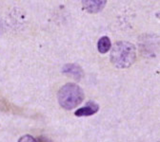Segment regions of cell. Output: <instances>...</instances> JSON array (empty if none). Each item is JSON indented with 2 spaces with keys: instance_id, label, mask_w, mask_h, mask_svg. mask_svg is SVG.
I'll list each match as a JSON object with an SVG mask.
<instances>
[{
  "instance_id": "6da1fadb",
  "label": "cell",
  "mask_w": 160,
  "mask_h": 142,
  "mask_svg": "<svg viewBox=\"0 0 160 142\" xmlns=\"http://www.w3.org/2000/svg\"><path fill=\"white\" fill-rule=\"evenodd\" d=\"M135 57V47L129 42H117L111 50V62L118 68L131 66L134 63Z\"/></svg>"
},
{
  "instance_id": "7a4b0ae2",
  "label": "cell",
  "mask_w": 160,
  "mask_h": 142,
  "mask_svg": "<svg viewBox=\"0 0 160 142\" xmlns=\"http://www.w3.org/2000/svg\"><path fill=\"white\" fill-rule=\"evenodd\" d=\"M60 106L66 110H71L79 105L84 99V92L74 84H67L60 88L57 94Z\"/></svg>"
},
{
  "instance_id": "3957f363",
  "label": "cell",
  "mask_w": 160,
  "mask_h": 142,
  "mask_svg": "<svg viewBox=\"0 0 160 142\" xmlns=\"http://www.w3.org/2000/svg\"><path fill=\"white\" fill-rule=\"evenodd\" d=\"M98 109H99V105L96 103H94V101L90 100V101H88V103H86L85 106L77 109L74 112V115L76 117H88V116H92L95 113H97Z\"/></svg>"
},
{
  "instance_id": "277c9868",
  "label": "cell",
  "mask_w": 160,
  "mask_h": 142,
  "mask_svg": "<svg viewBox=\"0 0 160 142\" xmlns=\"http://www.w3.org/2000/svg\"><path fill=\"white\" fill-rule=\"evenodd\" d=\"M82 4L84 10H86L88 12L94 13L100 11L105 7L106 1L105 0L104 1L102 0H87V1H82Z\"/></svg>"
},
{
  "instance_id": "5b68a950",
  "label": "cell",
  "mask_w": 160,
  "mask_h": 142,
  "mask_svg": "<svg viewBox=\"0 0 160 142\" xmlns=\"http://www.w3.org/2000/svg\"><path fill=\"white\" fill-rule=\"evenodd\" d=\"M63 73L68 74L70 76H72V78H74L76 80H80L82 79V77L84 76V71L83 69L77 65H72V64H68L65 65L63 67Z\"/></svg>"
},
{
  "instance_id": "8992f818",
  "label": "cell",
  "mask_w": 160,
  "mask_h": 142,
  "mask_svg": "<svg viewBox=\"0 0 160 142\" xmlns=\"http://www.w3.org/2000/svg\"><path fill=\"white\" fill-rule=\"evenodd\" d=\"M97 49L100 53H107L111 49V40L107 36H103L99 39L97 43Z\"/></svg>"
},
{
  "instance_id": "52a82bcc",
  "label": "cell",
  "mask_w": 160,
  "mask_h": 142,
  "mask_svg": "<svg viewBox=\"0 0 160 142\" xmlns=\"http://www.w3.org/2000/svg\"><path fill=\"white\" fill-rule=\"evenodd\" d=\"M18 142H37L36 139L34 137H32V135H23L19 138Z\"/></svg>"
},
{
  "instance_id": "ba28073f",
  "label": "cell",
  "mask_w": 160,
  "mask_h": 142,
  "mask_svg": "<svg viewBox=\"0 0 160 142\" xmlns=\"http://www.w3.org/2000/svg\"><path fill=\"white\" fill-rule=\"evenodd\" d=\"M37 142H50L48 139H46L45 137H39V139L38 140H36Z\"/></svg>"
},
{
  "instance_id": "9c48e42d",
  "label": "cell",
  "mask_w": 160,
  "mask_h": 142,
  "mask_svg": "<svg viewBox=\"0 0 160 142\" xmlns=\"http://www.w3.org/2000/svg\"><path fill=\"white\" fill-rule=\"evenodd\" d=\"M1 30H2V26H1V24H0V33H1Z\"/></svg>"
}]
</instances>
